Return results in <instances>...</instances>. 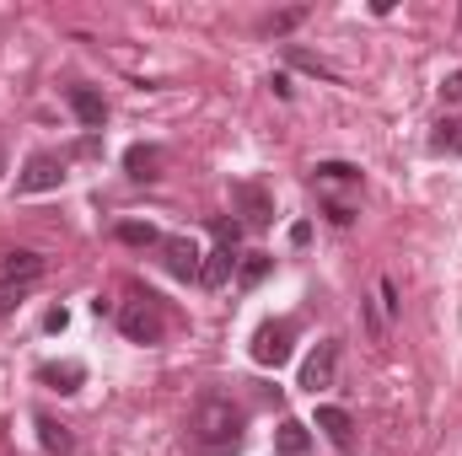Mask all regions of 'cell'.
<instances>
[{
  "label": "cell",
  "mask_w": 462,
  "mask_h": 456,
  "mask_svg": "<svg viewBox=\"0 0 462 456\" xmlns=\"http://www.w3.org/2000/svg\"><path fill=\"white\" fill-rule=\"evenodd\" d=\"M242 409L231 403V398H221V392H210V398H199L194 403V419H188V435L205 446V452H237L242 446Z\"/></svg>",
  "instance_id": "obj_1"
},
{
  "label": "cell",
  "mask_w": 462,
  "mask_h": 456,
  "mask_svg": "<svg viewBox=\"0 0 462 456\" xmlns=\"http://www.w3.org/2000/svg\"><path fill=\"white\" fill-rule=\"evenodd\" d=\"M118 328H124V339H129V344H161V333H167L161 306H156L151 296H145V301L118 306Z\"/></svg>",
  "instance_id": "obj_2"
},
{
  "label": "cell",
  "mask_w": 462,
  "mask_h": 456,
  "mask_svg": "<svg viewBox=\"0 0 462 456\" xmlns=\"http://www.w3.org/2000/svg\"><path fill=\"white\" fill-rule=\"evenodd\" d=\"M291 344H296V323H285V317H280V323H264V328L253 333V360L280 371V366L291 360Z\"/></svg>",
  "instance_id": "obj_3"
},
{
  "label": "cell",
  "mask_w": 462,
  "mask_h": 456,
  "mask_svg": "<svg viewBox=\"0 0 462 456\" xmlns=\"http://www.w3.org/2000/svg\"><path fill=\"white\" fill-rule=\"evenodd\" d=\"M65 183V161L59 156H32L22 172H16V194H48Z\"/></svg>",
  "instance_id": "obj_4"
},
{
  "label": "cell",
  "mask_w": 462,
  "mask_h": 456,
  "mask_svg": "<svg viewBox=\"0 0 462 456\" xmlns=\"http://www.w3.org/2000/svg\"><path fill=\"white\" fill-rule=\"evenodd\" d=\"M231 204L242 210V226H269L275 220V194L258 183H231Z\"/></svg>",
  "instance_id": "obj_5"
},
{
  "label": "cell",
  "mask_w": 462,
  "mask_h": 456,
  "mask_svg": "<svg viewBox=\"0 0 462 456\" xmlns=\"http://www.w3.org/2000/svg\"><path fill=\"white\" fill-rule=\"evenodd\" d=\"M334 366H339V344L328 339V344H318V349L307 355V366H301V387L318 398L323 387H334Z\"/></svg>",
  "instance_id": "obj_6"
},
{
  "label": "cell",
  "mask_w": 462,
  "mask_h": 456,
  "mask_svg": "<svg viewBox=\"0 0 462 456\" xmlns=\"http://www.w3.org/2000/svg\"><path fill=\"white\" fill-rule=\"evenodd\" d=\"M161 258L178 280H199V247L188 237H161Z\"/></svg>",
  "instance_id": "obj_7"
},
{
  "label": "cell",
  "mask_w": 462,
  "mask_h": 456,
  "mask_svg": "<svg viewBox=\"0 0 462 456\" xmlns=\"http://www.w3.org/2000/svg\"><path fill=\"white\" fill-rule=\"evenodd\" d=\"M38 274H43V253H27V247L5 253V263H0V285H32Z\"/></svg>",
  "instance_id": "obj_8"
},
{
  "label": "cell",
  "mask_w": 462,
  "mask_h": 456,
  "mask_svg": "<svg viewBox=\"0 0 462 456\" xmlns=\"http://www.w3.org/2000/svg\"><path fill=\"white\" fill-rule=\"evenodd\" d=\"M65 102H70V113L86 124V129H102V118H108V108H102V97L92 91V86H70L65 91Z\"/></svg>",
  "instance_id": "obj_9"
},
{
  "label": "cell",
  "mask_w": 462,
  "mask_h": 456,
  "mask_svg": "<svg viewBox=\"0 0 462 456\" xmlns=\"http://www.w3.org/2000/svg\"><path fill=\"white\" fill-rule=\"evenodd\" d=\"M124 167H129L135 183H156V177H161V151H156V145H129V151H124Z\"/></svg>",
  "instance_id": "obj_10"
},
{
  "label": "cell",
  "mask_w": 462,
  "mask_h": 456,
  "mask_svg": "<svg viewBox=\"0 0 462 456\" xmlns=\"http://www.w3.org/2000/svg\"><path fill=\"white\" fill-rule=\"evenodd\" d=\"M231 269H237V258H231L226 247H215V253L199 258V285H205V290H221V285L231 280Z\"/></svg>",
  "instance_id": "obj_11"
},
{
  "label": "cell",
  "mask_w": 462,
  "mask_h": 456,
  "mask_svg": "<svg viewBox=\"0 0 462 456\" xmlns=\"http://www.w3.org/2000/svg\"><path fill=\"white\" fill-rule=\"evenodd\" d=\"M318 430H323V435H328L339 452H350V441H355V425H350V414H344V409H328V403L318 409Z\"/></svg>",
  "instance_id": "obj_12"
},
{
  "label": "cell",
  "mask_w": 462,
  "mask_h": 456,
  "mask_svg": "<svg viewBox=\"0 0 462 456\" xmlns=\"http://www.w3.org/2000/svg\"><path fill=\"white\" fill-rule=\"evenodd\" d=\"M312 183L318 188H361V167H350V161H318Z\"/></svg>",
  "instance_id": "obj_13"
},
{
  "label": "cell",
  "mask_w": 462,
  "mask_h": 456,
  "mask_svg": "<svg viewBox=\"0 0 462 456\" xmlns=\"http://www.w3.org/2000/svg\"><path fill=\"white\" fill-rule=\"evenodd\" d=\"M38 441H43V452H54V456H70V452H75V435H70L54 414H38Z\"/></svg>",
  "instance_id": "obj_14"
},
{
  "label": "cell",
  "mask_w": 462,
  "mask_h": 456,
  "mask_svg": "<svg viewBox=\"0 0 462 456\" xmlns=\"http://www.w3.org/2000/svg\"><path fill=\"white\" fill-rule=\"evenodd\" d=\"M269 269H275V258H269V253H248V258L237 263V285H242V290H253V285H264V280H269Z\"/></svg>",
  "instance_id": "obj_15"
},
{
  "label": "cell",
  "mask_w": 462,
  "mask_h": 456,
  "mask_svg": "<svg viewBox=\"0 0 462 456\" xmlns=\"http://www.w3.org/2000/svg\"><path fill=\"white\" fill-rule=\"evenodd\" d=\"M43 382H48L54 392H75V387L86 382V371H81L75 360H59V366H43Z\"/></svg>",
  "instance_id": "obj_16"
},
{
  "label": "cell",
  "mask_w": 462,
  "mask_h": 456,
  "mask_svg": "<svg viewBox=\"0 0 462 456\" xmlns=\"http://www.w3.org/2000/svg\"><path fill=\"white\" fill-rule=\"evenodd\" d=\"M431 151H436V156H462V118H441V124H436Z\"/></svg>",
  "instance_id": "obj_17"
},
{
  "label": "cell",
  "mask_w": 462,
  "mask_h": 456,
  "mask_svg": "<svg viewBox=\"0 0 462 456\" xmlns=\"http://www.w3.org/2000/svg\"><path fill=\"white\" fill-rule=\"evenodd\" d=\"M275 446H280V456H307V446H312V435H307V425L285 419V425H280V435H275Z\"/></svg>",
  "instance_id": "obj_18"
},
{
  "label": "cell",
  "mask_w": 462,
  "mask_h": 456,
  "mask_svg": "<svg viewBox=\"0 0 462 456\" xmlns=\"http://www.w3.org/2000/svg\"><path fill=\"white\" fill-rule=\"evenodd\" d=\"M285 59H291L296 70H312V75H323V81H334V75H339V70H334L328 59H318V54H307L301 43H285Z\"/></svg>",
  "instance_id": "obj_19"
},
{
  "label": "cell",
  "mask_w": 462,
  "mask_h": 456,
  "mask_svg": "<svg viewBox=\"0 0 462 456\" xmlns=\"http://www.w3.org/2000/svg\"><path fill=\"white\" fill-rule=\"evenodd\" d=\"M118 242L124 247H161V231L156 226H140V220H124L118 226Z\"/></svg>",
  "instance_id": "obj_20"
},
{
  "label": "cell",
  "mask_w": 462,
  "mask_h": 456,
  "mask_svg": "<svg viewBox=\"0 0 462 456\" xmlns=\"http://www.w3.org/2000/svg\"><path fill=\"white\" fill-rule=\"evenodd\" d=\"M210 231H215V247L237 253V242H242V220H226V215H215V220H210Z\"/></svg>",
  "instance_id": "obj_21"
},
{
  "label": "cell",
  "mask_w": 462,
  "mask_h": 456,
  "mask_svg": "<svg viewBox=\"0 0 462 456\" xmlns=\"http://www.w3.org/2000/svg\"><path fill=\"white\" fill-rule=\"evenodd\" d=\"M22 296H27V285H0V317H11L22 306Z\"/></svg>",
  "instance_id": "obj_22"
},
{
  "label": "cell",
  "mask_w": 462,
  "mask_h": 456,
  "mask_svg": "<svg viewBox=\"0 0 462 456\" xmlns=\"http://www.w3.org/2000/svg\"><path fill=\"white\" fill-rule=\"evenodd\" d=\"M301 16H307V11H301V5H291V11H280V16H269V32H291Z\"/></svg>",
  "instance_id": "obj_23"
},
{
  "label": "cell",
  "mask_w": 462,
  "mask_h": 456,
  "mask_svg": "<svg viewBox=\"0 0 462 456\" xmlns=\"http://www.w3.org/2000/svg\"><path fill=\"white\" fill-rule=\"evenodd\" d=\"M398 306H404V301H398V285H393V280H382V312H388V317H398Z\"/></svg>",
  "instance_id": "obj_24"
},
{
  "label": "cell",
  "mask_w": 462,
  "mask_h": 456,
  "mask_svg": "<svg viewBox=\"0 0 462 456\" xmlns=\"http://www.w3.org/2000/svg\"><path fill=\"white\" fill-rule=\"evenodd\" d=\"M441 97H447V102H462V70H452V75L441 81Z\"/></svg>",
  "instance_id": "obj_25"
},
{
  "label": "cell",
  "mask_w": 462,
  "mask_h": 456,
  "mask_svg": "<svg viewBox=\"0 0 462 456\" xmlns=\"http://www.w3.org/2000/svg\"><path fill=\"white\" fill-rule=\"evenodd\" d=\"M0 177H5V151H0Z\"/></svg>",
  "instance_id": "obj_26"
},
{
  "label": "cell",
  "mask_w": 462,
  "mask_h": 456,
  "mask_svg": "<svg viewBox=\"0 0 462 456\" xmlns=\"http://www.w3.org/2000/svg\"><path fill=\"white\" fill-rule=\"evenodd\" d=\"M458 22H462V16H458Z\"/></svg>",
  "instance_id": "obj_27"
}]
</instances>
